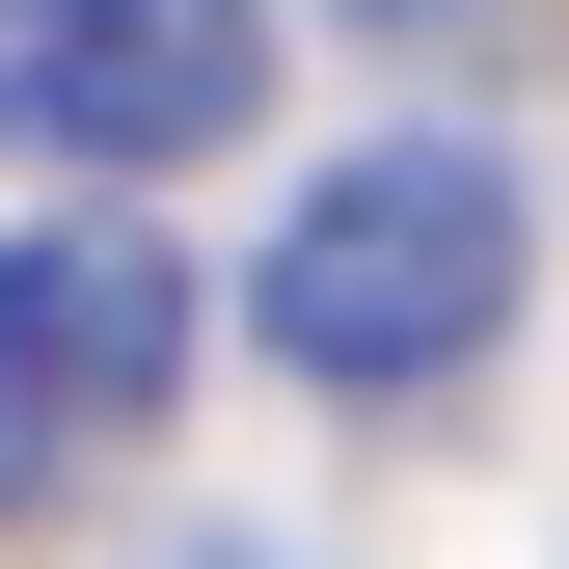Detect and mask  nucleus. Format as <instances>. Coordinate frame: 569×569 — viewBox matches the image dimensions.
Segmentation results:
<instances>
[{
  "label": "nucleus",
  "instance_id": "f257e3e1",
  "mask_svg": "<svg viewBox=\"0 0 569 569\" xmlns=\"http://www.w3.org/2000/svg\"><path fill=\"white\" fill-rule=\"evenodd\" d=\"M244 299H271V352L352 380V407H380V380H461V352L516 326V190H488L461 136H380V163H326L299 218H271Z\"/></svg>",
  "mask_w": 569,
  "mask_h": 569
},
{
  "label": "nucleus",
  "instance_id": "f03ea898",
  "mask_svg": "<svg viewBox=\"0 0 569 569\" xmlns=\"http://www.w3.org/2000/svg\"><path fill=\"white\" fill-rule=\"evenodd\" d=\"M271 109V0H0V136L28 163H218Z\"/></svg>",
  "mask_w": 569,
  "mask_h": 569
},
{
  "label": "nucleus",
  "instance_id": "7ed1b4c3",
  "mask_svg": "<svg viewBox=\"0 0 569 569\" xmlns=\"http://www.w3.org/2000/svg\"><path fill=\"white\" fill-rule=\"evenodd\" d=\"M163 380H190V271H163V218H136V190H82V218L0 244V461L136 435Z\"/></svg>",
  "mask_w": 569,
  "mask_h": 569
}]
</instances>
